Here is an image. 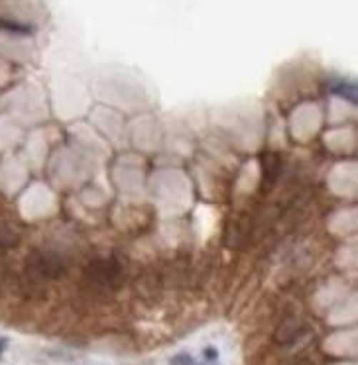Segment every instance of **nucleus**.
Wrapping results in <instances>:
<instances>
[{
	"mask_svg": "<svg viewBox=\"0 0 358 365\" xmlns=\"http://www.w3.org/2000/svg\"><path fill=\"white\" fill-rule=\"evenodd\" d=\"M171 365H199L192 356H187V354H179V356H175L171 359Z\"/></svg>",
	"mask_w": 358,
	"mask_h": 365,
	"instance_id": "nucleus-7",
	"label": "nucleus"
},
{
	"mask_svg": "<svg viewBox=\"0 0 358 365\" xmlns=\"http://www.w3.org/2000/svg\"><path fill=\"white\" fill-rule=\"evenodd\" d=\"M260 163H262V189L270 191L279 179V173H282V159L276 153L268 151L262 155Z\"/></svg>",
	"mask_w": 358,
	"mask_h": 365,
	"instance_id": "nucleus-3",
	"label": "nucleus"
},
{
	"mask_svg": "<svg viewBox=\"0 0 358 365\" xmlns=\"http://www.w3.org/2000/svg\"><path fill=\"white\" fill-rule=\"evenodd\" d=\"M83 281L93 291L114 293L124 283V269L116 257H95L83 271Z\"/></svg>",
	"mask_w": 358,
	"mask_h": 365,
	"instance_id": "nucleus-1",
	"label": "nucleus"
},
{
	"mask_svg": "<svg viewBox=\"0 0 358 365\" xmlns=\"http://www.w3.org/2000/svg\"><path fill=\"white\" fill-rule=\"evenodd\" d=\"M331 91H333L337 96H341L342 101H347V103L358 106V83L339 81V83H334L333 87H331Z\"/></svg>",
	"mask_w": 358,
	"mask_h": 365,
	"instance_id": "nucleus-6",
	"label": "nucleus"
},
{
	"mask_svg": "<svg viewBox=\"0 0 358 365\" xmlns=\"http://www.w3.org/2000/svg\"><path fill=\"white\" fill-rule=\"evenodd\" d=\"M302 334H303V326L299 324L295 318H289V320H286V322H282L276 340H278L282 346H287V344H294Z\"/></svg>",
	"mask_w": 358,
	"mask_h": 365,
	"instance_id": "nucleus-4",
	"label": "nucleus"
},
{
	"mask_svg": "<svg viewBox=\"0 0 358 365\" xmlns=\"http://www.w3.org/2000/svg\"><path fill=\"white\" fill-rule=\"evenodd\" d=\"M20 244V234L18 230L6 220H0V252L12 250Z\"/></svg>",
	"mask_w": 358,
	"mask_h": 365,
	"instance_id": "nucleus-5",
	"label": "nucleus"
},
{
	"mask_svg": "<svg viewBox=\"0 0 358 365\" xmlns=\"http://www.w3.org/2000/svg\"><path fill=\"white\" fill-rule=\"evenodd\" d=\"M294 365H313V364H311L309 359H299V361H295Z\"/></svg>",
	"mask_w": 358,
	"mask_h": 365,
	"instance_id": "nucleus-10",
	"label": "nucleus"
},
{
	"mask_svg": "<svg viewBox=\"0 0 358 365\" xmlns=\"http://www.w3.org/2000/svg\"><path fill=\"white\" fill-rule=\"evenodd\" d=\"M207 357L209 359H217V349H207Z\"/></svg>",
	"mask_w": 358,
	"mask_h": 365,
	"instance_id": "nucleus-9",
	"label": "nucleus"
},
{
	"mask_svg": "<svg viewBox=\"0 0 358 365\" xmlns=\"http://www.w3.org/2000/svg\"><path fill=\"white\" fill-rule=\"evenodd\" d=\"M67 271L65 259L51 250H34L26 257L24 275L32 285H44L48 281L61 279Z\"/></svg>",
	"mask_w": 358,
	"mask_h": 365,
	"instance_id": "nucleus-2",
	"label": "nucleus"
},
{
	"mask_svg": "<svg viewBox=\"0 0 358 365\" xmlns=\"http://www.w3.org/2000/svg\"><path fill=\"white\" fill-rule=\"evenodd\" d=\"M6 346H9V341L4 340V338H0V356L4 354V349H6Z\"/></svg>",
	"mask_w": 358,
	"mask_h": 365,
	"instance_id": "nucleus-8",
	"label": "nucleus"
}]
</instances>
